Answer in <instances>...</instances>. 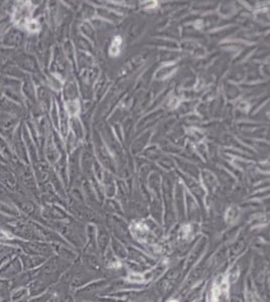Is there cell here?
Wrapping results in <instances>:
<instances>
[{"label":"cell","instance_id":"1","mask_svg":"<svg viewBox=\"0 0 270 302\" xmlns=\"http://www.w3.org/2000/svg\"><path fill=\"white\" fill-rule=\"evenodd\" d=\"M121 40L120 37H115V40H113L112 43V45H111V48H110V54L111 55H118L119 54V51H120V46H121Z\"/></svg>","mask_w":270,"mask_h":302}]
</instances>
